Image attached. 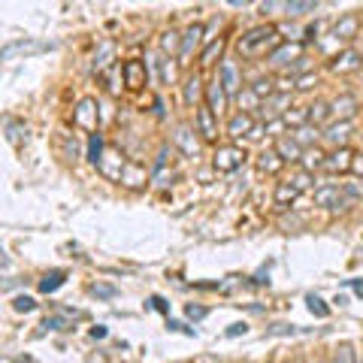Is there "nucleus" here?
<instances>
[{
	"label": "nucleus",
	"mask_w": 363,
	"mask_h": 363,
	"mask_svg": "<svg viewBox=\"0 0 363 363\" xmlns=\"http://www.w3.org/2000/svg\"><path fill=\"white\" fill-rule=\"evenodd\" d=\"M321 136H324L327 142L342 145V149H345V140H348V136H351V121H333V124H327Z\"/></svg>",
	"instance_id": "nucleus-18"
},
{
	"label": "nucleus",
	"mask_w": 363,
	"mask_h": 363,
	"mask_svg": "<svg viewBox=\"0 0 363 363\" xmlns=\"http://www.w3.org/2000/svg\"><path fill=\"white\" fill-rule=\"evenodd\" d=\"M303 194L297 185H290V182H279L276 185V194H272V200H276L279 206H288V203H294V200Z\"/></svg>",
	"instance_id": "nucleus-23"
},
{
	"label": "nucleus",
	"mask_w": 363,
	"mask_h": 363,
	"mask_svg": "<svg viewBox=\"0 0 363 363\" xmlns=\"http://www.w3.org/2000/svg\"><path fill=\"white\" fill-rule=\"evenodd\" d=\"M182 49V34L176 31H167V34H161V52H179Z\"/></svg>",
	"instance_id": "nucleus-32"
},
{
	"label": "nucleus",
	"mask_w": 363,
	"mask_h": 363,
	"mask_svg": "<svg viewBox=\"0 0 363 363\" xmlns=\"http://www.w3.org/2000/svg\"><path fill=\"white\" fill-rule=\"evenodd\" d=\"M285 106H288V94H272L269 100H263V103H260L263 118L272 121V115H285Z\"/></svg>",
	"instance_id": "nucleus-22"
},
{
	"label": "nucleus",
	"mask_w": 363,
	"mask_h": 363,
	"mask_svg": "<svg viewBox=\"0 0 363 363\" xmlns=\"http://www.w3.org/2000/svg\"><path fill=\"white\" fill-rule=\"evenodd\" d=\"M172 142L182 149V154H188V158H194V154L200 151V142H197V136H194V127H188V124H179L176 131H172Z\"/></svg>",
	"instance_id": "nucleus-11"
},
{
	"label": "nucleus",
	"mask_w": 363,
	"mask_h": 363,
	"mask_svg": "<svg viewBox=\"0 0 363 363\" xmlns=\"http://www.w3.org/2000/svg\"><path fill=\"white\" fill-rule=\"evenodd\" d=\"M354 112H357V97L354 94H339L330 103V118H336V121H351Z\"/></svg>",
	"instance_id": "nucleus-14"
},
{
	"label": "nucleus",
	"mask_w": 363,
	"mask_h": 363,
	"mask_svg": "<svg viewBox=\"0 0 363 363\" xmlns=\"http://www.w3.org/2000/svg\"><path fill=\"white\" fill-rule=\"evenodd\" d=\"M327 118H330V103H324V100H315V103L309 106V124H312V127H321Z\"/></svg>",
	"instance_id": "nucleus-26"
},
{
	"label": "nucleus",
	"mask_w": 363,
	"mask_h": 363,
	"mask_svg": "<svg viewBox=\"0 0 363 363\" xmlns=\"http://www.w3.org/2000/svg\"><path fill=\"white\" fill-rule=\"evenodd\" d=\"M49 45L45 43H36V40H13L0 49V61H13V58H27V54H36V52H45Z\"/></svg>",
	"instance_id": "nucleus-4"
},
{
	"label": "nucleus",
	"mask_w": 363,
	"mask_h": 363,
	"mask_svg": "<svg viewBox=\"0 0 363 363\" xmlns=\"http://www.w3.org/2000/svg\"><path fill=\"white\" fill-rule=\"evenodd\" d=\"M249 91H251V94H254V97H258L260 103H263V100H269V97H272V82H269V79H258V82H254V85H251Z\"/></svg>",
	"instance_id": "nucleus-33"
},
{
	"label": "nucleus",
	"mask_w": 363,
	"mask_h": 363,
	"mask_svg": "<svg viewBox=\"0 0 363 363\" xmlns=\"http://www.w3.org/2000/svg\"><path fill=\"white\" fill-rule=\"evenodd\" d=\"M306 303H309V312H312L315 318H327V315H330V309L324 306V299L318 297V294H309V297H306Z\"/></svg>",
	"instance_id": "nucleus-34"
},
{
	"label": "nucleus",
	"mask_w": 363,
	"mask_h": 363,
	"mask_svg": "<svg viewBox=\"0 0 363 363\" xmlns=\"http://www.w3.org/2000/svg\"><path fill=\"white\" fill-rule=\"evenodd\" d=\"M324 158H327V154H324L321 149H315V145H312V149H306V151H303V158H299V163H303V170H306V172H312V170H318V167H324Z\"/></svg>",
	"instance_id": "nucleus-28"
},
{
	"label": "nucleus",
	"mask_w": 363,
	"mask_h": 363,
	"mask_svg": "<svg viewBox=\"0 0 363 363\" xmlns=\"http://www.w3.org/2000/svg\"><path fill=\"white\" fill-rule=\"evenodd\" d=\"M290 136H294V142L299 145V149H312V142L318 140V127H312V124H306V127H297V131L294 133H290Z\"/></svg>",
	"instance_id": "nucleus-27"
},
{
	"label": "nucleus",
	"mask_w": 363,
	"mask_h": 363,
	"mask_svg": "<svg viewBox=\"0 0 363 363\" xmlns=\"http://www.w3.org/2000/svg\"><path fill=\"white\" fill-rule=\"evenodd\" d=\"M121 76H124V85L136 91V88H142L145 82H149V73H145V64L142 61H124L121 64Z\"/></svg>",
	"instance_id": "nucleus-10"
},
{
	"label": "nucleus",
	"mask_w": 363,
	"mask_h": 363,
	"mask_svg": "<svg viewBox=\"0 0 363 363\" xmlns=\"http://www.w3.org/2000/svg\"><path fill=\"white\" fill-rule=\"evenodd\" d=\"M200 97H203V79H200V73H194L185 82V103L191 109H200Z\"/></svg>",
	"instance_id": "nucleus-20"
},
{
	"label": "nucleus",
	"mask_w": 363,
	"mask_h": 363,
	"mask_svg": "<svg viewBox=\"0 0 363 363\" xmlns=\"http://www.w3.org/2000/svg\"><path fill=\"white\" fill-rule=\"evenodd\" d=\"M91 294H94V297H103V299H112L118 290H115L112 285H91Z\"/></svg>",
	"instance_id": "nucleus-37"
},
{
	"label": "nucleus",
	"mask_w": 363,
	"mask_h": 363,
	"mask_svg": "<svg viewBox=\"0 0 363 363\" xmlns=\"http://www.w3.org/2000/svg\"><path fill=\"white\" fill-rule=\"evenodd\" d=\"M245 330H249L245 324H230V330H227V336H239V333H245Z\"/></svg>",
	"instance_id": "nucleus-43"
},
{
	"label": "nucleus",
	"mask_w": 363,
	"mask_h": 363,
	"mask_svg": "<svg viewBox=\"0 0 363 363\" xmlns=\"http://www.w3.org/2000/svg\"><path fill=\"white\" fill-rule=\"evenodd\" d=\"M357 27H360V18L357 15H342L333 27V36L336 40H354L357 36Z\"/></svg>",
	"instance_id": "nucleus-19"
},
{
	"label": "nucleus",
	"mask_w": 363,
	"mask_h": 363,
	"mask_svg": "<svg viewBox=\"0 0 363 363\" xmlns=\"http://www.w3.org/2000/svg\"><path fill=\"white\" fill-rule=\"evenodd\" d=\"M170 330H179V333H191L185 324H179V321H170Z\"/></svg>",
	"instance_id": "nucleus-46"
},
{
	"label": "nucleus",
	"mask_w": 363,
	"mask_h": 363,
	"mask_svg": "<svg viewBox=\"0 0 363 363\" xmlns=\"http://www.w3.org/2000/svg\"><path fill=\"white\" fill-rule=\"evenodd\" d=\"M218 79H221V85L227 91V97H233V94H239L242 91V79H239V67L230 61V58H224L221 61V67H218Z\"/></svg>",
	"instance_id": "nucleus-7"
},
{
	"label": "nucleus",
	"mask_w": 363,
	"mask_h": 363,
	"mask_svg": "<svg viewBox=\"0 0 363 363\" xmlns=\"http://www.w3.org/2000/svg\"><path fill=\"white\" fill-rule=\"evenodd\" d=\"M254 131V115L251 112H236L230 121H227V136H233V140H242V136H249Z\"/></svg>",
	"instance_id": "nucleus-15"
},
{
	"label": "nucleus",
	"mask_w": 363,
	"mask_h": 363,
	"mask_svg": "<svg viewBox=\"0 0 363 363\" xmlns=\"http://www.w3.org/2000/svg\"><path fill=\"white\" fill-rule=\"evenodd\" d=\"M112 54H115V43H112V40H106V43L94 52V64H91V67H94L97 73H103V70L109 67V64H112Z\"/></svg>",
	"instance_id": "nucleus-24"
},
{
	"label": "nucleus",
	"mask_w": 363,
	"mask_h": 363,
	"mask_svg": "<svg viewBox=\"0 0 363 363\" xmlns=\"http://www.w3.org/2000/svg\"><path fill=\"white\" fill-rule=\"evenodd\" d=\"M279 45V27L272 24H258L251 31H245L236 43L242 58H260V54H269Z\"/></svg>",
	"instance_id": "nucleus-1"
},
{
	"label": "nucleus",
	"mask_w": 363,
	"mask_h": 363,
	"mask_svg": "<svg viewBox=\"0 0 363 363\" xmlns=\"http://www.w3.org/2000/svg\"><path fill=\"white\" fill-rule=\"evenodd\" d=\"M315 82H318V76H315V73H306V76H297L294 88H297V91H309V88L315 85Z\"/></svg>",
	"instance_id": "nucleus-38"
},
{
	"label": "nucleus",
	"mask_w": 363,
	"mask_h": 363,
	"mask_svg": "<svg viewBox=\"0 0 363 363\" xmlns=\"http://www.w3.org/2000/svg\"><path fill=\"white\" fill-rule=\"evenodd\" d=\"M185 312H188L191 321H200V318H206V309H203V306H188Z\"/></svg>",
	"instance_id": "nucleus-41"
},
{
	"label": "nucleus",
	"mask_w": 363,
	"mask_h": 363,
	"mask_svg": "<svg viewBox=\"0 0 363 363\" xmlns=\"http://www.w3.org/2000/svg\"><path fill=\"white\" fill-rule=\"evenodd\" d=\"M6 288H13V281H9V279H0V290H6Z\"/></svg>",
	"instance_id": "nucleus-47"
},
{
	"label": "nucleus",
	"mask_w": 363,
	"mask_h": 363,
	"mask_svg": "<svg viewBox=\"0 0 363 363\" xmlns=\"http://www.w3.org/2000/svg\"><path fill=\"white\" fill-rule=\"evenodd\" d=\"M281 167H285V161H281L279 154H276V149H267V151L258 154V170H260V172H269V176H276Z\"/></svg>",
	"instance_id": "nucleus-21"
},
{
	"label": "nucleus",
	"mask_w": 363,
	"mask_h": 363,
	"mask_svg": "<svg viewBox=\"0 0 363 363\" xmlns=\"http://www.w3.org/2000/svg\"><path fill=\"white\" fill-rule=\"evenodd\" d=\"M106 336V327H94V330H91V339H103Z\"/></svg>",
	"instance_id": "nucleus-45"
},
{
	"label": "nucleus",
	"mask_w": 363,
	"mask_h": 363,
	"mask_svg": "<svg viewBox=\"0 0 363 363\" xmlns=\"http://www.w3.org/2000/svg\"><path fill=\"white\" fill-rule=\"evenodd\" d=\"M43 327L45 330H67V321H64V318H45Z\"/></svg>",
	"instance_id": "nucleus-40"
},
{
	"label": "nucleus",
	"mask_w": 363,
	"mask_h": 363,
	"mask_svg": "<svg viewBox=\"0 0 363 363\" xmlns=\"http://www.w3.org/2000/svg\"><path fill=\"white\" fill-rule=\"evenodd\" d=\"M276 154L285 163H299V158H303V149L294 142V136H279L276 142Z\"/></svg>",
	"instance_id": "nucleus-17"
},
{
	"label": "nucleus",
	"mask_w": 363,
	"mask_h": 363,
	"mask_svg": "<svg viewBox=\"0 0 363 363\" xmlns=\"http://www.w3.org/2000/svg\"><path fill=\"white\" fill-rule=\"evenodd\" d=\"M360 363H363V360H360Z\"/></svg>",
	"instance_id": "nucleus-48"
},
{
	"label": "nucleus",
	"mask_w": 363,
	"mask_h": 363,
	"mask_svg": "<svg viewBox=\"0 0 363 363\" xmlns=\"http://www.w3.org/2000/svg\"><path fill=\"white\" fill-rule=\"evenodd\" d=\"M64 281H67V272H64V269H52V272H45V276L40 279V290H43V294H54V290H58Z\"/></svg>",
	"instance_id": "nucleus-25"
},
{
	"label": "nucleus",
	"mask_w": 363,
	"mask_h": 363,
	"mask_svg": "<svg viewBox=\"0 0 363 363\" xmlns=\"http://www.w3.org/2000/svg\"><path fill=\"white\" fill-rule=\"evenodd\" d=\"M73 121H76V127H82V131H91L97 133V103L91 97L79 100L76 112H73Z\"/></svg>",
	"instance_id": "nucleus-5"
},
{
	"label": "nucleus",
	"mask_w": 363,
	"mask_h": 363,
	"mask_svg": "<svg viewBox=\"0 0 363 363\" xmlns=\"http://www.w3.org/2000/svg\"><path fill=\"white\" fill-rule=\"evenodd\" d=\"M290 185H297L299 191H306L309 185H312V172H306V170H303V172H297V176L290 179Z\"/></svg>",
	"instance_id": "nucleus-39"
},
{
	"label": "nucleus",
	"mask_w": 363,
	"mask_h": 363,
	"mask_svg": "<svg viewBox=\"0 0 363 363\" xmlns=\"http://www.w3.org/2000/svg\"><path fill=\"white\" fill-rule=\"evenodd\" d=\"M242 163H245V149H239V145H218L212 154V167L218 172H233Z\"/></svg>",
	"instance_id": "nucleus-2"
},
{
	"label": "nucleus",
	"mask_w": 363,
	"mask_h": 363,
	"mask_svg": "<svg viewBox=\"0 0 363 363\" xmlns=\"http://www.w3.org/2000/svg\"><path fill=\"white\" fill-rule=\"evenodd\" d=\"M149 303H151V309H158V312H167V309H170V306H167V303H163V299H161V297H151V299H149Z\"/></svg>",
	"instance_id": "nucleus-42"
},
{
	"label": "nucleus",
	"mask_w": 363,
	"mask_h": 363,
	"mask_svg": "<svg viewBox=\"0 0 363 363\" xmlns=\"http://www.w3.org/2000/svg\"><path fill=\"white\" fill-rule=\"evenodd\" d=\"M360 64H363V54H360L357 49H342L339 54H333L330 70H333V73H339V76H345V73L360 70Z\"/></svg>",
	"instance_id": "nucleus-8"
},
{
	"label": "nucleus",
	"mask_w": 363,
	"mask_h": 363,
	"mask_svg": "<svg viewBox=\"0 0 363 363\" xmlns=\"http://www.w3.org/2000/svg\"><path fill=\"white\" fill-rule=\"evenodd\" d=\"M330 363H354V345H351V342L339 345V348H336V354H333V360H330Z\"/></svg>",
	"instance_id": "nucleus-35"
},
{
	"label": "nucleus",
	"mask_w": 363,
	"mask_h": 363,
	"mask_svg": "<svg viewBox=\"0 0 363 363\" xmlns=\"http://www.w3.org/2000/svg\"><path fill=\"white\" fill-rule=\"evenodd\" d=\"M354 154L348 149H336L333 154H327L324 158V170H330V172H348L354 167Z\"/></svg>",
	"instance_id": "nucleus-16"
},
{
	"label": "nucleus",
	"mask_w": 363,
	"mask_h": 363,
	"mask_svg": "<svg viewBox=\"0 0 363 363\" xmlns=\"http://www.w3.org/2000/svg\"><path fill=\"white\" fill-rule=\"evenodd\" d=\"M267 61L272 67H290L294 61H303V45L299 43H279L276 49L267 54Z\"/></svg>",
	"instance_id": "nucleus-3"
},
{
	"label": "nucleus",
	"mask_w": 363,
	"mask_h": 363,
	"mask_svg": "<svg viewBox=\"0 0 363 363\" xmlns=\"http://www.w3.org/2000/svg\"><path fill=\"white\" fill-rule=\"evenodd\" d=\"M315 206L342 209L345 206V188H339V185H321V188H315Z\"/></svg>",
	"instance_id": "nucleus-9"
},
{
	"label": "nucleus",
	"mask_w": 363,
	"mask_h": 363,
	"mask_svg": "<svg viewBox=\"0 0 363 363\" xmlns=\"http://www.w3.org/2000/svg\"><path fill=\"white\" fill-rule=\"evenodd\" d=\"M351 288H354V294H357V297L363 299V279H354V281H351Z\"/></svg>",
	"instance_id": "nucleus-44"
},
{
	"label": "nucleus",
	"mask_w": 363,
	"mask_h": 363,
	"mask_svg": "<svg viewBox=\"0 0 363 363\" xmlns=\"http://www.w3.org/2000/svg\"><path fill=\"white\" fill-rule=\"evenodd\" d=\"M318 3H312V0H290V3H285V13L288 15H306V13H315Z\"/></svg>",
	"instance_id": "nucleus-30"
},
{
	"label": "nucleus",
	"mask_w": 363,
	"mask_h": 363,
	"mask_svg": "<svg viewBox=\"0 0 363 363\" xmlns=\"http://www.w3.org/2000/svg\"><path fill=\"white\" fill-rule=\"evenodd\" d=\"M221 52H224V40L209 43V45H206V52L200 54V64H203V67H209V64H215V58H221Z\"/></svg>",
	"instance_id": "nucleus-31"
},
{
	"label": "nucleus",
	"mask_w": 363,
	"mask_h": 363,
	"mask_svg": "<svg viewBox=\"0 0 363 363\" xmlns=\"http://www.w3.org/2000/svg\"><path fill=\"white\" fill-rule=\"evenodd\" d=\"M13 309H15V312H34V309H36V299L27 297V294H22V297L13 299Z\"/></svg>",
	"instance_id": "nucleus-36"
},
{
	"label": "nucleus",
	"mask_w": 363,
	"mask_h": 363,
	"mask_svg": "<svg viewBox=\"0 0 363 363\" xmlns=\"http://www.w3.org/2000/svg\"><path fill=\"white\" fill-rule=\"evenodd\" d=\"M206 100H209V109H212V115L218 118V115H221L224 112V109H227V91H224V85H221V79H212V82H209V85H206Z\"/></svg>",
	"instance_id": "nucleus-12"
},
{
	"label": "nucleus",
	"mask_w": 363,
	"mask_h": 363,
	"mask_svg": "<svg viewBox=\"0 0 363 363\" xmlns=\"http://www.w3.org/2000/svg\"><path fill=\"white\" fill-rule=\"evenodd\" d=\"M88 161L91 163L103 161V136H100V133H91L88 136Z\"/></svg>",
	"instance_id": "nucleus-29"
},
{
	"label": "nucleus",
	"mask_w": 363,
	"mask_h": 363,
	"mask_svg": "<svg viewBox=\"0 0 363 363\" xmlns=\"http://www.w3.org/2000/svg\"><path fill=\"white\" fill-rule=\"evenodd\" d=\"M197 133L203 136V140H209V142L218 140V118L212 115V109L209 106L197 109Z\"/></svg>",
	"instance_id": "nucleus-13"
},
{
	"label": "nucleus",
	"mask_w": 363,
	"mask_h": 363,
	"mask_svg": "<svg viewBox=\"0 0 363 363\" xmlns=\"http://www.w3.org/2000/svg\"><path fill=\"white\" fill-rule=\"evenodd\" d=\"M203 34H206V27H203V24H191L188 31L182 34V49H179L182 64H188L191 58H194V52L200 49V43H203Z\"/></svg>",
	"instance_id": "nucleus-6"
}]
</instances>
